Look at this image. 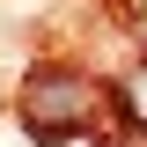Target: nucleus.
Segmentation results:
<instances>
[{
  "label": "nucleus",
  "instance_id": "obj_1",
  "mask_svg": "<svg viewBox=\"0 0 147 147\" xmlns=\"http://www.w3.org/2000/svg\"><path fill=\"white\" fill-rule=\"evenodd\" d=\"M88 103H96V88L81 74H37L30 96H22V110H30L37 132H81L88 125Z\"/></svg>",
  "mask_w": 147,
  "mask_h": 147
},
{
  "label": "nucleus",
  "instance_id": "obj_2",
  "mask_svg": "<svg viewBox=\"0 0 147 147\" xmlns=\"http://www.w3.org/2000/svg\"><path fill=\"white\" fill-rule=\"evenodd\" d=\"M125 110H132V125H147V59L125 74Z\"/></svg>",
  "mask_w": 147,
  "mask_h": 147
}]
</instances>
